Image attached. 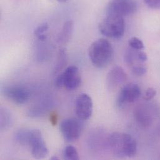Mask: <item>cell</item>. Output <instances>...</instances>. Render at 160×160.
Wrapping results in <instances>:
<instances>
[{
  "mask_svg": "<svg viewBox=\"0 0 160 160\" xmlns=\"http://www.w3.org/2000/svg\"><path fill=\"white\" fill-rule=\"evenodd\" d=\"M88 56L93 66L100 69L104 68L113 59V47L105 39H97L91 44L88 49Z\"/></svg>",
  "mask_w": 160,
  "mask_h": 160,
  "instance_id": "cell-1",
  "label": "cell"
},
{
  "mask_svg": "<svg viewBox=\"0 0 160 160\" xmlns=\"http://www.w3.org/2000/svg\"><path fill=\"white\" fill-rule=\"evenodd\" d=\"M108 143L113 152L122 157L131 158L137 152V143L136 140L130 135L114 132L108 138Z\"/></svg>",
  "mask_w": 160,
  "mask_h": 160,
  "instance_id": "cell-2",
  "label": "cell"
},
{
  "mask_svg": "<svg viewBox=\"0 0 160 160\" xmlns=\"http://www.w3.org/2000/svg\"><path fill=\"white\" fill-rule=\"evenodd\" d=\"M100 33L106 37L113 39H120L125 33V22L124 17L107 14L98 25Z\"/></svg>",
  "mask_w": 160,
  "mask_h": 160,
  "instance_id": "cell-3",
  "label": "cell"
},
{
  "mask_svg": "<svg viewBox=\"0 0 160 160\" xmlns=\"http://www.w3.org/2000/svg\"><path fill=\"white\" fill-rule=\"evenodd\" d=\"M81 83L79 68L76 66L68 67L56 79L55 85L58 88L64 87L69 90L77 89Z\"/></svg>",
  "mask_w": 160,
  "mask_h": 160,
  "instance_id": "cell-4",
  "label": "cell"
},
{
  "mask_svg": "<svg viewBox=\"0 0 160 160\" xmlns=\"http://www.w3.org/2000/svg\"><path fill=\"white\" fill-rule=\"evenodd\" d=\"M27 145L30 147L31 154L36 159H43L49 154L48 148L39 130L32 129L28 131Z\"/></svg>",
  "mask_w": 160,
  "mask_h": 160,
  "instance_id": "cell-5",
  "label": "cell"
},
{
  "mask_svg": "<svg viewBox=\"0 0 160 160\" xmlns=\"http://www.w3.org/2000/svg\"><path fill=\"white\" fill-rule=\"evenodd\" d=\"M138 4L135 0H110L107 7V14L126 16L135 13Z\"/></svg>",
  "mask_w": 160,
  "mask_h": 160,
  "instance_id": "cell-6",
  "label": "cell"
},
{
  "mask_svg": "<svg viewBox=\"0 0 160 160\" xmlns=\"http://www.w3.org/2000/svg\"><path fill=\"white\" fill-rule=\"evenodd\" d=\"M61 132L64 138L69 142L78 140L81 135L82 125L80 121L75 118L64 119L60 125Z\"/></svg>",
  "mask_w": 160,
  "mask_h": 160,
  "instance_id": "cell-7",
  "label": "cell"
},
{
  "mask_svg": "<svg viewBox=\"0 0 160 160\" xmlns=\"http://www.w3.org/2000/svg\"><path fill=\"white\" fill-rule=\"evenodd\" d=\"M141 89L137 83H130L124 85L118 95L117 105L119 107H123L127 103L136 102L140 97Z\"/></svg>",
  "mask_w": 160,
  "mask_h": 160,
  "instance_id": "cell-8",
  "label": "cell"
},
{
  "mask_svg": "<svg viewBox=\"0 0 160 160\" xmlns=\"http://www.w3.org/2000/svg\"><path fill=\"white\" fill-rule=\"evenodd\" d=\"M3 95L15 103L22 105L26 103L29 98V92L22 86H8L2 88Z\"/></svg>",
  "mask_w": 160,
  "mask_h": 160,
  "instance_id": "cell-9",
  "label": "cell"
},
{
  "mask_svg": "<svg viewBox=\"0 0 160 160\" xmlns=\"http://www.w3.org/2000/svg\"><path fill=\"white\" fill-rule=\"evenodd\" d=\"M75 112L80 120H88L93 112V102L87 93H81L76 100Z\"/></svg>",
  "mask_w": 160,
  "mask_h": 160,
  "instance_id": "cell-10",
  "label": "cell"
},
{
  "mask_svg": "<svg viewBox=\"0 0 160 160\" xmlns=\"http://www.w3.org/2000/svg\"><path fill=\"white\" fill-rule=\"evenodd\" d=\"M127 79V75L123 69L118 66L113 67L108 72L107 85L110 89H113L122 84Z\"/></svg>",
  "mask_w": 160,
  "mask_h": 160,
  "instance_id": "cell-11",
  "label": "cell"
},
{
  "mask_svg": "<svg viewBox=\"0 0 160 160\" xmlns=\"http://www.w3.org/2000/svg\"><path fill=\"white\" fill-rule=\"evenodd\" d=\"M74 29V22L71 20L67 21L58 38V42L60 44H66L71 38Z\"/></svg>",
  "mask_w": 160,
  "mask_h": 160,
  "instance_id": "cell-12",
  "label": "cell"
},
{
  "mask_svg": "<svg viewBox=\"0 0 160 160\" xmlns=\"http://www.w3.org/2000/svg\"><path fill=\"white\" fill-rule=\"evenodd\" d=\"M1 129L2 130H6L12 124V115L9 111L3 107L1 108Z\"/></svg>",
  "mask_w": 160,
  "mask_h": 160,
  "instance_id": "cell-13",
  "label": "cell"
},
{
  "mask_svg": "<svg viewBox=\"0 0 160 160\" xmlns=\"http://www.w3.org/2000/svg\"><path fill=\"white\" fill-rule=\"evenodd\" d=\"M49 28V26L48 23L44 22L39 25L37 28H36L34 34L39 39V40L41 41H44L47 39L48 35L46 32H48Z\"/></svg>",
  "mask_w": 160,
  "mask_h": 160,
  "instance_id": "cell-14",
  "label": "cell"
},
{
  "mask_svg": "<svg viewBox=\"0 0 160 160\" xmlns=\"http://www.w3.org/2000/svg\"><path fill=\"white\" fill-rule=\"evenodd\" d=\"M64 158L66 160H79V153L77 149L72 145L67 146L65 148L64 152Z\"/></svg>",
  "mask_w": 160,
  "mask_h": 160,
  "instance_id": "cell-15",
  "label": "cell"
},
{
  "mask_svg": "<svg viewBox=\"0 0 160 160\" xmlns=\"http://www.w3.org/2000/svg\"><path fill=\"white\" fill-rule=\"evenodd\" d=\"M128 45L130 48L136 50H143L145 49L143 42L137 37L131 38L128 41Z\"/></svg>",
  "mask_w": 160,
  "mask_h": 160,
  "instance_id": "cell-16",
  "label": "cell"
},
{
  "mask_svg": "<svg viewBox=\"0 0 160 160\" xmlns=\"http://www.w3.org/2000/svg\"><path fill=\"white\" fill-rule=\"evenodd\" d=\"M132 68V71L133 74L136 76H143L146 74L147 69V68L142 64H138L135 66H133Z\"/></svg>",
  "mask_w": 160,
  "mask_h": 160,
  "instance_id": "cell-17",
  "label": "cell"
},
{
  "mask_svg": "<svg viewBox=\"0 0 160 160\" xmlns=\"http://www.w3.org/2000/svg\"><path fill=\"white\" fill-rule=\"evenodd\" d=\"M146 5L152 9H160V0H144Z\"/></svg>",
  "mask_w": 160,
  "mask_h": 160,
  "instance_id": "cell-18",
  "label": "cell"
},
{
  "mask_svg": "<svg viewBox=\"0 0 160 160\" xmlns=\"http://www.w3.org/2000/svg\"><path fill=\"white\" fill-rule=\"evenodd\" d=\"M65 61H66V54L64 49H61L59 53V58H58V68L59 69H61L62 66H63Z\"/></svg>",
  "mask_w": 160,
  "mask_h": 160,
  "instance_id": "cell-19",
  "label": "cell"
},
{
  "mask_svg": "<svg viewBox=\"0 0 160 160\" xmlns=\"http://www.w3.org/2000/svg\"><path fill=\"white\" fill-rule=\"evenodd\" d=\"M156 94H157L156 90L153 87H149L146 90L144 98L146 100H150L156 95Z\"/></svg>",
  "mask_w": 160,
  "mask_h": 160,
  "instance_id": "cell-20",
  "label": "cell"
},
{
  "mask_svg": "<svg viewBox=\"0 0 160 160\" xmlns=\"http://www.w3.org/2000/svg\"><path fill=\"white\" fill-rule=\"evenodd\" d=\"M57 120H58V117L56 114H53L51 116V122L53 125L57 123Z\"/></svg>",
  "mask_w": 160,
  "mask_h": 160,
  "instance_id": "cell-21",
  "label": "cell"
},
{
  "mask_svg": "<svg viewBox=\"0 0 160 160\" xmlns=\"http://www.w3.org/2000/svg\"><path fill=\"white\" fill-rule=\"evenodd\" d=\"M57 1H58L59 2H66V1H67L68 0H57Z\"/></svg>",
  "mask_w": 160,
  "mask_h": 160,
  "instance_id": "cell-22",
  "label": "cell"
},
{
  "mask_svg": "<svg viewBox=\"0 0 160 160\" xmlns=\"http://www.w3.org/2000/svg\"><path fill=\"white\" fill-rule=\"evenodd\" d=\"M51 159H52V160H58V158L57 157H52Z\"/></svg>",
  "mask_w": 160,
  "mask_h": 160,
  "instance_id": "cell-23",
  "label": "cell"
}]
</instances>
